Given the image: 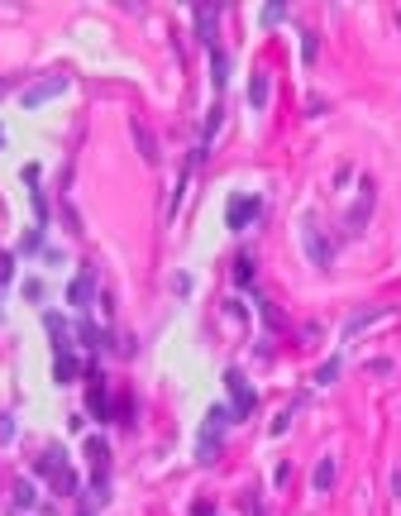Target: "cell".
<instances>
[{
	"label": "cell",
	"instance_id": "1",
	"mask_svg": "<svg viewBox=\"0 0 401 516\" xmlns=\"http://www.w3.org/2000/svg\"><path fill=\"white\" fill-rule=\"evenodd\" d=\"M234 420V411H225V406H215L206 416V425H201V440H196V459L201 464H210V459H220V445H225V425Z\"/></svg>",
	"mask_w": 401,
	"mask_h": 516
},
{
	"label": "cell",
	"instance_id": "2",
	"mask_svg": "<svg viewBox=\"0 0 401 516\" xmlns=\"http://www.w3.org/2000/svg\"><path fill=\"white\" fill-rule=\"evenodd\" d=\"M301 249H306V258H311L316 268H330V263H335V244L325 239L316 210H306V215H301Z\"/></svg>",
	"mask_w": 401,
	"mask_h": 516
},
{
	"label": "cell",
	"instance_id": "3",
	"mask_svg": "<svg viewBox=\"0 0 401 516\" xmlns=\"http://www.w3.org/2000/svg\"><path fill=\"white\" fill-rule=\"evenodd\" d=\"M225 387H229V411H234V420H244V416H254V406H258V397H254V387L244 383V373L239 368H225Z\"/></svg>",
	"mask_w": 401,
	"mask_h": 516
},
{
	"label": "cell",
	"instance_id": "4",
	"mask_svg": "<svg viewBox=\"0 0 401 516\" xmlns=\"http://www.w3.org/2000/svg\"><path fill=\"white\" fill-rule=\"evenodd\" d=\"M67 86H72V81H67L63 72H58V77H43V81H33V86H24L19 105H24V110H38V105H48L53 96H63Z\"/></svg>",
	"mask_w": 401,
	"mask_h": 516
},
{
	"label": "cell",
	"instance_id": "5",
	"mask_svg": "<svg viewBox=\"0 0 401 516\" xmlns=\"http://www.w3.org/2000/svg\"><path fill=\"white\" fill-rule=\"evenodd\" d=\"M258 210H263V201H258V196H229V210H225V225L229 229H249V220H254Z\"/></svg>",
	"mask_w": 401,
	"mask_h": 516
},
{
	"label": "cell",
	"instance_id": "6",
	"mask_svg": "<svg viewBox=\"0 0 401 516\" xmlns=\"http://www.w3.org/2000/svg\"><path fill=\"white\" fill-rule=\"evenodd\" d=\"M91 296H96V273H91V268H81V273L72 277V287H67V301H72V306H86Z\"/></svg>",
	"mask_w": 401,
	"mask_h": 516
},
{
	"label": "cell",
	"instance_id": "7",
	"mask_svg": "<svg viewBox=\"0 0 401 516\" xmlns=\"http://www.w3.org/2000/svg\"><path fill=\"white\" fill-rule=\"evenodd\" d=\"M387 316H397L392 306H368V311H353L349 321H344V335H363V325H373V321H387Z\"/></svg>",
	"mask_w": 401,
	"mask_h": 516
},
{
	"label": "cell",
	"instance_id": "8",
	"mask_svg": "<svg viewBox=\"0 0 401 516\" xmlns=\"http://www.w3.org/2000/svg\"><path fill=\"white\" fill-rule=\"evenodd\" d=\"M33 468H38V473H43V478L53 483V478H58V473L67 468V450H63V445H48V450L38 454V464H33Z\"/></svg>",
	"mask_w": 401,
	"mask_h": 516
},
{
	"label": "cell",
	"instance_id": "9",
	"mask_svg": "<svg viewBox=\"0 0 401 516\" xmlns=\"http://www.w3.org/2000/svg\"><path fill=\"white\" fill-rule=\"evenodd\" d=\"M196 33H201V43L215 48V19H220V5H196Z\"/></svg>",
	"mask_w": 401,
	"mask_h": 516
},
{
	"label": "cell",
	"instance_id": "10",
	"mask_svg": "<svg viewBox=\"0 0 401 516\" xmlns=\"http://www.w3.org/2000/svg\"><path fill=\"white\" fill-rule=\"evenodd\" d=\"M86 411L96 420L110 416V397H105V387H100V378H91V392H86Z\"/></svg>",
	"mask_w": 401,
	"mask_h": 516
},
{
	"label": "cell",
	"instance_id": "11",
	"mask_svg": "<svg viewBox=\"0 0 401 516\" xmlns=\"http://www.w3.org/2000/svg\"><path fill=\"white\" fill-rule=\"evenodd\" d=\"M43 330H48L53 349H58V354H67V321L58 316V311H48V316H43Z\"/></svg>",
	"mask_w": 401,
	"mask_h": 516
},
{
	"label": "cell",
	"instance_id": "12",
	"mask_svg": "<svg viewBox=\"0 0 401 516\" xmlns=\"http://www.w3.org/2000/svg\"><path fill=\"white\" fill-rule=\"evenodd\" d=\"M368 210H373V182H363V196H358V206L349 210V229L368 225Z\"/></svg>",
	"mask_w": 401,
	"mask_h": 516
},
{
	"label": "cell",
	"instance_id": "13",
	"mask_svg": "<svg viewBox=\"0 0 401 516\" xmlns=\"http://www.w3.org/2000/svg\"><path fill=\"white\" fill-rule=\"evenodd\" d=\"M210 81H215V86L229 81V53L225 48H210Z\"/></svg>",
	"mask_w": 401,
	"mask_h": 516
},
{
	"label": "cell",
	"instance_id": "14",
	"mask_svg": "<svg viewBox=\"0 0 401 516\" xmlns=\"http://www.w3.org/2000/svg\"><path fill=\"white\" fill-rule=\"evenodd\" d=\"M53 378H58V383H72V378H81V363L72 354H58L53 358Z\"/></svg>",
	"mask_w": 401,
	"mask_h": 516
},
{
	"label": "cell",
	"instance_id": "15",
	"mask_svg": "<svg viewBox=\"0 0 401 516\" xmlns=\"http://www.w3.org/2000/svg\"><path fill=\"white\" fill-rule=\"evenodd\" d=\"M268 91H273V81L258 72V77L249 81V100H254V110H263V105H268Z\"/></svg>",
	"mask_w": 401,
	"mask_h": 516
},
{
	"label": "cell",
	"instance_id": "16",
	"mask_svg": "<svg viewBox=\"0 0 401 516\" xmlns=\"http://www.w3.org/2000/svg\"><path fill=\"white\" fill-rule=\"evenodd\" d=\"M53 492H58V497H77V492H81V483H77V473H72V468H63V473H58V478H53Z\"/></svg>",
	"mask_w": 401,
	"mask_h": 516
},
{
	"label": "cell",
	"instance_id": "17",
	"mask_svg": "<svg viewBox=\"0 0 401 516\" xmlns=\"http://www.w3.org/2000/svg\"><path fill=\"white\" fill-rule=\"evenodd\" d=\"M335 459H321V464H316V492H330V487H335Z\"/></svg>",
	"mask_w": 401,
	"mask_h": 516
},
{
	"label": "cell",
	"instance_id": "18",
	"mask_svg": "<svg viewBox=\"0 0 401 516\" xmlns=\"http://www.w3.org/2000/svg\"><path fill=\"white\" fill-rule=\"evenodd\" d=\"M220 120H225V105L215 100V105H210V115H206V134H201V144H215V134H220Z\"/></svg>",
	"mask_w": 401,
	"mask_h": 516
},
{
	"label": "cell",
	"instance_id": "19",
	"mask_svg": "<svg viewBox=\"0 0 401 516\" xmlns=\"http://www.w3.org/2000/svg\"><path fill=\"white\" fill-rule=\"evenodd\" d=\"M258 311H263V325H268V330H287V316H282L273 301H263V296H258Z\"/></svg>",
	"mask_w": 401,
	"mask_h": 516
},
{
	"label": "cell",
	"instance_id": "20",
	"mask_svg": "<svg viewBox=\"0 0 401 516\" xmlns=\"http://www.w3.org/2000/svg\"><path fill=\"white\" fill-rule=\"evenodd\" d=\"M77 339L86 344V349H96V344H105V330H96L91 321H81V325H77Z\"/></svg>",
	"mask_w": 401,
	"mask_h": 516
},
{
	"label": "cell",
	"instance_id": "21",
	"mask_svg": "<svg viewBox=\"0 0 401 516\" xmlns=\"http://www.w3.org/2000/svg\"><path fill=\"white\" fill-rule=\"evenodd\" d=\"M134 139H139V153H144L148 162H158V144H153V134H148L144 125H134Z\"/></svg>",
	"mask_w": 401,
	"mask_h": 516
},
{
	"label": "cell",
	"instance_id": "22",
	"mask_svg": "<svg viewBox=\"0 0 401 516\" xmlns=\"http://www.w3.org/2000/svg\"><path fill=\"white\" fill-rule=\"evenodd\" d=\"M86 459H91V464H96V468H105V459H110V450H105V440H86Z\"/></svg>",
	"mask_w": 401,
	"mask_h": 516
},
{
	"label": "cell",
	"instance_id": "23",
	"mask_svg": "<svg viewBox=\"0 0 401 516\" xmlns=\"http://www.w3.org/2000/svg\"><path fill=\"white\" fill-rule=\"evenodd\" d=\"M258 19H263V24H268V29H273V24H282V19H287V5H263V10H258Z\"/></svg>",
	"mask_w": 401,
	"mask_h": 516
},
{
	"label": "cell",
	"instance_id": "24",
	"mask_svg": "<svg viewBox=\"0 0 401 516\" xmlns=\"http://www.w3.org/2000/svg\"><path fill=\"white\" fill-rule=\"evenodd\" d=\"M33 502H38V492H33V483H15V507H19V512H29Z\"/></svg>",
	"mask_w": 401,
	"mask_h": 516
},
{
	"label": "cell",
	"instance_id": "25",
	"mask_svg": "<svg viewBox=\"0 0 401 516\" xmlns=\"http://www.w3.org/2000/svg\"><path fill=\"white\" fill-rule=\"evenodd\" d=\"M316 53H321V38L306 29V33H301V63H316Z\"/></svg>",
	"mask_w": 401,
	"mask_h": 516
},
{
	"label": "cell",
	"instance_id": "26",
	"mask_svg": "<svg viewBox=\"0 0 401 516\" xmlns=\"http://www.w3.org/2000/svg\"><path fill=\"white\" fill-rule=\"evenodd\" d=\"M339 368H344V363H339V358H330V363H325V368L316 373V383H321V387H330V383L339 378Z\"/></svg>",
	"mask_w": 401,
	"mask_h": 516
},
{
	"label": "cell",
	"instance_id": "27",
	"mask_svg": "<svg viewBox=\"0 0 401 516\" xmlns=\"http://www.w3.org/2000/svg\"><path fill=\"white\" fill-rule=\"evenodd\" d=\"M33 249H43V229H29V234L19 239V254H33Z\"/></svg>",
	"mask_w": 401,
	"mask_h": 516
},
{
	"label": "cell",
	"instance_id": "28",
	"mask_svg": "<svg viewBox=\"0 0 401 516\" xmlns=\"http://www.w3.org/2000/svg\"><path fill=\"white\" fill-rule=\"evenodd\" d=\"M249 277H254V263H249V258H239V263H234V282H239V287H249Z\"/></svg>",
	"mask_w": 401,
	"mask_h": 516
},
{
	"label": "cell",
	"instance_id": "29",
	"mask_svg": "<svg viewBox=\"0 0 401 516\" xmlns=\"http://www.w3.org/2000/svg\"><path fill=\"white\" fill-rule=\"evenodd\" d=\"M10 277H15V258L0 254V287H10Z\"/></svg>",
	"mask_w": 401,
	"mask_h": 516
},
{
	"label": "cell",
	"instance_id": "30",
	"mask_svg": "<svg viewBox=\"0 0 401 516\" xmlns=\"http://www.w3.org/2000/svg\"><path fill=\"white\" fill-rule=\"evenodd\" d=\"M19 177H24V187H29V192H38V182H43V172H38V167H33V162H29V167H24Z\"/></svg>",
	"mask_w": 401,
	"mask_h": 516
},
{
	"label": "cell",
	"instance_id": "31",
	"mask_svg": "<svg viewBox=\"0 0 401 516\" xmlns=\"http://www.w3.org/2000/svg\"><path fill=\"white\" fill-rule=\"evenodd\" d=\"M24 296H29V301H43V282L29 277V282H24Z\"/></svg>",
	"mask_w": 401,
	"mask_h": 516
},
{
	"label": "cell",
	"instance_id": "32",
	"mask_svg": "<svg viewBox=\"0 0 401 516\" xmlns=\"http://www.w3.org/2000/svg\"><path fill=\"white\" fill-rule=\"evenodd\" d=\"M368 368H373V373H377V378H387V373H392V358H373Z\"/></svg>",
	"mask_w": 401,
	"mask_h": 516
},
{
	"label": "cell",
	"instance_id": "33",
	"mask_svg": "<svg viewBox=\"0 0 401 516\" xmlns=\"http://www.w3.org/2000/svg\"><path fill=\"white\" fill-rule=\"evenodd\" d=\"M291 411H296V406H291ZM291 411H282V416L273 420V435H282V430H287V425H291Z\"/></svg>",
	"mask_w": 401,
	"mask_h": 516
},
{
	"label": "cell",
	"instance_id": "34",
	"mask_svg": "<svg viewBox=\"0 0 401 516\" xmlns=\"http://www.w3.org/2000/svg\"><path fill=\"white\" fill-rule=\"evenodd\" d=\"M0 440H15V420L10 416H0Z\"/></svg>",
	"mask_w": 401,
	"mask_h": 516
},
{
	"label": "cell",
	"instance_id": "35",
	"mask_svg": "<svg viewBox=\"0 0 401 516\" xmlns=\"http://www.w3.org/2000/svg\"><path fill=\"white\" fill-rule=\"evenodd\" d=\"M392 492H397V497H401V468H397V473H392Z\"/></svg>",
	"mask_w": 401,
	"mask_h": 516
},
{
	"label": "cell",
	"instance_id": "36",
	"mask_svg": "<svg viewBox=\"0 0 401 516\" xmlns=\"http://www.w3.org/2000/svg\"><path fill=\"white\" fill-rule=\"evenodd\" d=\"M10 86H15V81H10V77H0V96H5V91H10Z\"/></svg>",
	"mask_w": 401,
	"mask_h": 516
},
{
	"label": "cell",
	"instance_id": "37",
	"mask_svg": "<svg viewBox=\"0 0 401 516\" xmlns=\"http://www.w3.org/2000/svg\"><path fill=\"white\" fill-rule=\"evenodd\" d=\"M0 144H5V129H0Z\"/></svg>",
	"mask_w": 401,
	"mask_h": 516
}]
</instances>
